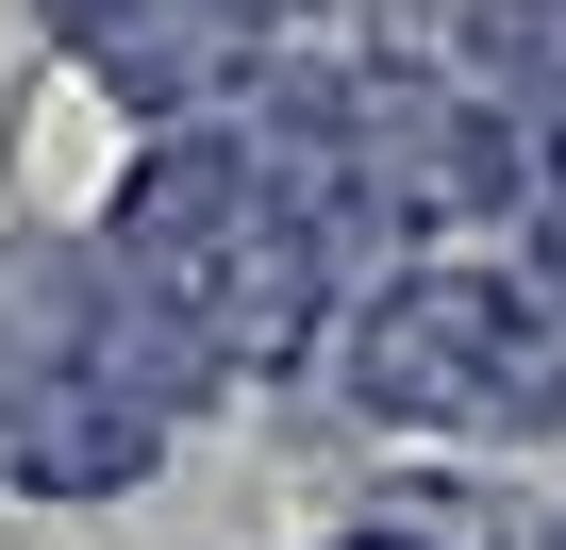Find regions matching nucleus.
Wrapping results in <instances>:
<instances>
[{"label":"nucleus","instance_id":"f257e3e1","mask_svg":"<svg viewBox=\"0 0 566 550\" xmlns=\"http://www.w3.org/2000/svg\"><path fill=\"white\" fill-rule=\"evenodd\" d=\"M0 467H18V484H51V500H117V484L150 467V417L51 367V384L18 401V434H0Z\"/></svg>","mask_w":566,"mask_h":550},{"label":"nucleus","instance_id":"f03ea898","mask_svg":"<svg viewBox=\"0 0 566 550\" xmlns=\"http://www.w3.org/2000/svg\"><path fill=\"white\" fill-rule=\"evenodd\" d=\"M34 384H51V367L18 351V318H0V434H18V401H34Z\"/></svg>","mask_w":566,"mask_h":550}]
</instances>
